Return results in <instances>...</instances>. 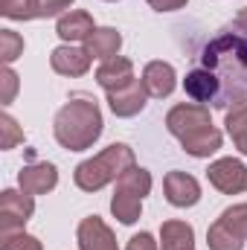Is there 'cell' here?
Returning a JSON list of instances; mask_svg holds the SVG:
<instances>
[{
  "label": "cell",
  "instance_id": "f1b7e54d",
  "mask_svg": "<svg viewBox=\"0 0 247 250\" xmlns=\"http://www.w3.org/2000/svg\"><path fill=\"white\" fill-rule=\"evenodd\" d=\"M125 250H157V242H154L151 233H137V236H131Z\"/></svg>",
  "mask_w": 247,
  "mask_h": 250
},
{
  "label": "cell",
  "instance_id": "484cf974",
  "mask_svg": "<svg viewBox=\"0 0 247 250\" xmlns=\"http://www.w3.org/2000/svg\"><path fill=\"white\" fill-rule=\"evenodd\" d=\"M0 15L9 21H32V0H0Z\"/></svg>",
  "mask_w": 247,
  "mask_h": 250
},
{
  "label": "cell",
  "instance_id": "30bf717a",
  "mask_svg": "<svg viewBox=\"0 0 247 250\" xmlns=\"http://www.w3.org/2000/svg\"><path fill=\"white\" fill-rule=\"evenodd\" d=\"M18 187L26 195H47L59 187V169L53 163H29L18 172Z\"/></svg>",
  "mask_w": 247,
  "mask_h": 250
},
{
  "label": "cell",
  "instance_id": "1f68e13d",
  "mask_svg": "<svg viewBox=\"0 0 247 250\" xmlns=\"http://www.w3.org/2000/svg\"><path fill=\"white\" fill-rule=\"evenodd\" d=\"M233 143H236V148L247 157V131H245V134H239V137H233Z\"/></svg>",
  "mask_w": 247,
  "mask_h": 250
},
{
  "label": "cell",
  "instance_id": "d4e9b609",
  "mask_svg": "<svg viewBox=\"0 0 247 250\" xmlns=\"http://www.w3.org/2000/svg\"><path fill=\"white\" fill-rule=\"evenodd\" d=\"M224 125H227V134L230 137H239L247 131V99L236 102L227 108V117H224Z\"/></svg>",
  "mask_w": 247,
  "mask_h": 250
},
{
  "label": "cell",
  "instance_id": "9a60e30c",
  "mask_svg": "<svg viewBox=\"0 0 247 250\" xmlns=\"http://www.w3.org/2000/svg\"><path fill=\"white\" fill-rule=\"evenodd\" d=\"M96 82H99V87H105V93L131 84V82H134V62L125 59V56H117V59L102 62L99 70H96Z\"/></svg>",
  "mask_w": 247,
  "mask_h": 250
},
{
  "label": "cell",
  "instance_id": "4dcf8cb0",
  "mask_svg": "<svg viewBox=\"0 0 247 250\" xmlns=\"http://www.w3.org/2000/svg\"><path fill=\"white\" fill-rule=\"evenodd\" d=\"M233 26H236V32H245V35H247V6L236 15V18H233Z\"/></svg>",
  "mask_w": 247,
  "mask_h": 250
},
{
  "label": "cell",
  "instance_id": "52a82bcc",
  "mask_svg": "<svg viewBox=\"0 0 247 250\" xmlns=\"http://www.w3.org/2000/svg\"><path fill=\"white\" fill-rule=\"evenodd\" d=\"M145 99H148V90H145L143 79H134L131 84L108 93V108L114 111V117L128 120V117H137L145 108Z\"/></svg>",
  "mask_w": 247,
  "mask_h": 250
},
{
  "label": "cell",
  "instance_id": "9c48e42d",
  "mask_svg": "<svg viewBox=\"0 0 247 250\" xmlns=\"http://www.w3.org/2000/svg\"><path fill=\"white\" fill-rule=\"evenodd\" d=\"M76 239H79V250H120L114 230L99 215L82 218V224L76 230Z\"/></svg>",
  "mask_w": 247,
  "mask_h": 250
},
{
  "label": "cell",
  "instance_id": "2e32d148",
  "mask_svg": "<svg viewBox=\"0 0 247 250\" xmlns=\"http://www.w3.org/2000/svg\"><path fill=\"white\" fill-rule=\"evenodd\" d=\"M120 47H123V35L114 26H96V32L84 41V50L90 53V59H99V62L117 59Z\"/></svg>",
  "mask_w": 247,
  "mask_h": 250
},
{
  "label": "cell",
  "instance_id": "7c38bea8",
  "mask_svg": "<svg viewBox=\"0 0 247 250\" xmlns=\"http://www.w3.org/2000/svg\"><path fill=\"white\" fill-rule=\"evenodd\" d=\"M50 67H53L59 76H70V79L84 76V73L90 70V53L82 50V47H73V44H62V47L53 50Z\"/></svg>",
  "mask_w": 247,
  "mask_h": 250
},
{
  "label": "cell",
  "instance_id": "e0dca14e",
  "mask_svg": "<svg viewBox=\"0 0 247 250\" xmlns=\"http://www.w3.org/2000/svg\"><path fill=\"white\" fill-rule=\"evenodd\" d=\"M221 143H224V134L215 128V125H206V128H201V131H195V134H189L181 140V146H184V151L189 157H209V154H215L218 148H221Z\"/></svg>",
  "mask_w": 247,
  "mask_h": 250
},
{
  "label": "cell",
  "instance_id": "7a4b0ae2",
  "mask_svg": "<svg viewBox=\"0 0 247 250\" xmlns=\"http://www.w3.org/2000/svg\"><path fill=\"white\" fill-rule=\"evenodd\" d=\"M102 128H105V123H102L99 102L84 93H76L59 108L53 134H56L59 146L67 151H87L102 137Z\"/></svg>",
  "mask_w": 247,
  "mask_h": 250
},
{
  "label": "cell",
  "instance_id": "4316f807",
  "mask_svg": "<svg viewBox=\"0 0 247 250\" xmlns=\"http://www.w3.org/2000/svg\"><path fill=\"white\" fill-rule=\"evenodd\" d=\"M70 6H73V0H32L35 18H56V15L70 12Z\"/></svg>",
  "mask_w": 247,
  "mask_h": 250
},
{
  "label": "cell",
  "instance_id": "ffe728a7",
  "mask_svg": "<svg viewBox=\"0 0 247 250\" xmlns=\"http://www.w3.org/2000/svg\"><path fill=\"white\" fill-rule=\"evenodd\" d=\"M206 245H209V250H245V242L230 227H224L221 218L206 230Z\"/></svg>",
  "mask_w": 247,
  "mask_h": 250
},
{
  "label": "cell",
  "instance_id": "603a6c76",
  "mask_svg": "<svg viewBox=\"0 0 247 250\" xmlns=\"http://www.w3.org/2000/svg\"><path fill=\"white\" fill-rule=\"evenodd\" d=\"M21 56H23V38L15 29H0V59H3V64L9 67Z\"/></svg>",
  "mask_w": 247,
  "mask_h": 250
},
{
  "label": "cell",
  "instance_id": "ba28073f",
  "mask_svg": "<svg viewBox=\"0 0 247 250\" xmlns=\"http://www.w3.org/2000/svg\"><path fill=\"white\" fill-rule=\"evenodd\" d=\"M163 192H166V201L178 209H186V207H195L201 201V184L186 175V172H169L163 178Z\"/></svg>",
  "mask_w": 247,
  "mask_h": 250
},
{
  "label": "cell",
  "instance_id": "83f0119b",
  "mask_svg": "<svg viewBox=\"0 0 247 250\" xmlns=\"http://www.w3.org/2000/svg\"><path fill=\"white\" fill-rule=\"evenodd\" d=\"M15 93H18V73L12 67H3L0 70V102L9 105L15 99Z\"/></svg>",
  "mask_w": 247,
  "mask_h": 250
},
{
  "label": "cell",
  "instance_id": "5b68a950",
  "mask_svg": "<svg viewBox=\"0 0 247 250\" xmlns=\"http://www.w3.org/2000/svg\"><path fill=\"white\" fill-rule=\"evenodd\" d=\"M206 125H212L209 108H206V105H198V102H181V105H175V108L166 114V128H169V134L178 137V140H184V137L201 131V128H206Z\"/></svg>",
  "mask_w": 247,
  "mask_h": 250
},
{
  "label": "cell",
  "instance_id": "ac0fdd59",
  "mask_svg": "<svg viewBox=\"0 0 247 250\" xmlns=\"http://www.w3.org/2000/svg\"><path fill=\"white\" fill-rule=\"evenodd\" d=\"M160 248L163 250H195V230L186 221H163L160 227Z\"/></svg>",
  "mask_w": 247,
  "mask_h": 250
},
{
  "label": "cell",
  "instance_id": "d6986e66",
  "mask_svg": "<svg viewBox=\"0 0 247 250\" xmlns=\"http://www.w3.org/2000/svg\"><path fill=\"white\" fill-rule=\"evenodd\" d=\"M111 212H114V218H120L123 224H134V221H140V215H143V198L137 195V192H131V189H125L117 184V192H114V198H111Z\"/></svg>",
  "mask_w": 247,
  "mask_h": 250
},
{
  "label": "cell",
  "instance_id": "277c9868",
  "mask_svg": "<svg viewBox=\"0 0 247 250\" xmlns=\"http://www.w3.org/2000/svg\"><path fill=\"white\" fill-rule=\"evenodd\" d=\"M35 195H26L23 189H3L0 192V233L23 230L26 221L35 212Z\"/></svg>",
  "mask_w": 247,
  "mask_h": 250
},
{
  "label": "cell",
  "instance_id": "5bb4252c",
  "mask_svg": "<svg viewBox=\"0 0 247 250\" xmlns=\"http://www.w3.org/2000/svg\"><path fill=\"white\" fill-rule=\"evenodd\" d=\"M143 84H145L148 96L163 99V96H169V93L175 90L178 73H175V67L169 62H148L143 67Z\"/></svg>",
  "mask_w": 247,
  "mask_h": 250
},
{
  "label": "cell",
  "instance_id": "f546056e",
  "mask_svg": "<svg viewBox=\"0 0 247 250\" xmlns=\"http://www.w3.org/2000/svg\"><path fill=\"white\" fill-rule=\"evenodd\" d=\"M154 12H178V9H184L189 0H145Z\"/></svg>",
  "mask_w": 247,
  "mask_h": 250
},
{
  "label": "cell",
  "instance_id": "7402d4cb",
  "mask_svg": "<svg viewBox=\"0 0 247 250\" xmlns=\"http://www.w3.org/2000/svg\"><path fill=\"white\" fill-rule=\"evenodd\" d=\"M0 250H44V245L26 230H12V233H0Z\"/></svg>",
  "mask_w": 247,
  "mask_h": 250
},
{
  "label": "cell",
  "instance_id": "4fadbf2b",
  "mask_svg": "<svg viewBox=\"0 0 247 250\" xmlns=\"http://www.w3.org/2000/svg\"><path fill=\"white\" fill-rule=\"evenodd\" d=\"M56 32H59V38L64 44H76V41H87L96 32V23H93V18L84 9H70V12H64L59 18Z\"/></svg>",
  "mask_w": 247,
  "mask_h": 250
},
{
  "label": "cell",
  "instance_id": "6da1fadb",
  "mask_svg": "<svg viewBox=\"0 0 247 250\" xmlns=\"http://www.w3.org/2000/svg\"><path fill=\"white\" fill-rule=\"evenodd\" d=\"M201 67H206L218 79V102L215 108H230L247 99V35L245 32H221L215 35L204 53Z\"/></svg>",
  "mask_w": 247,
  "mask_h": 250
},
{
  "label": "cell",
  "instance_id": "8fae6325",
  "mask_svg": "<svg viewBox=\"0 0 247 250\" xmlns=\"http://www.w3.org/2000/svg\"><path fill=\"white\" fill-rule=\"evenodd\" d=\"M184 90H186V96L192 102H198V105H212L215 108V102H218V79L206 67H201V64L186 73Z\"/></svg>",
  "mask_w": 247,
  "mask_h": 250
},
{
  "label": "cell",
  "instance_id": "3957f363",
  "mask_svg": "<svg viewBox=\"0 0 247 250\" xmlns=\"http://www.w3.org/2000/svg\"><path fill=\"white\" fill-rule=\"evenodd\" d=\"M137 160H134V148L125 146V143H114L108 146L105 151H99L96 157L90 160H82L73 172V181L82 192H99L102 187L120 181L128 169H134Z\"/></svg>",
  "mask_w": 247,
  "mask_h": 250
},
{
  "label": "cell",
  "instance_id": "8992f818",
  "mask_svg": "<svg viewBox=\"0 0 247 250\" xmlns=\"http://www.w3.org/2000/svg\"><path fill=\"white\" fill-rule=\"evenodd\" d=\"M206 178L209 184L224 192V195H242L247 192V166L236 157H221L215 163H209L206 169Z\"/></svg>",
  "mask_w": 247,
  "mask_h": 250
},
{
  "label": "cell",
  "instance_id": "cb8c5ba5",
  "mask_svg": "<svg viewBox=\"0 0 247 250\" xmlns=\"http://www.w3.org/2000/svg\"><path fill=\"white\" fill-rule=\"evenodd\" d=\"M18 143H23L21 125L12 120V114H0V148L9 151V148H15Z\"/></svg>",
  "mask_w": 247,
  "mask_h": 250
},
{
  "label": "cell",
  "instance_id": "44dd1931",
  "mask_svg": "<svg viewBox=\"0 0 247 250\" xmlns=\"http://www.w3.org/2000/svg\"><path fill=\"white\" fill-rule=\"evenodd\" d=\"M218 218H221L224 227H230L242 242H247V204H233V207H227Z\"/></svg>",
  "mask_w": 247,
  "mask_h": 250
}]
</instances>
